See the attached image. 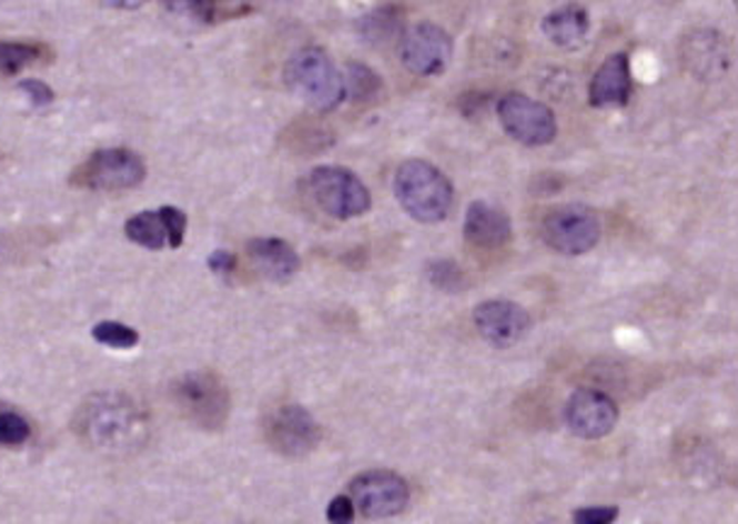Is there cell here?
Returning a JSON list of instances; mask_svg holds the SVG:
<instances>
[{"mask_svg": "<svg viewBox=\"0 0 738 524\" xmlns=\"http://www.w3.org/2000/svg\"><path fill=\"white\" fill-rule=\"evenodd\" d=\"M73 427L88 447L112 454L137 452L149 437L146 415L122 393H95L75 411Z\"/></svg>", "mask_w": 738, "mask_h": 524, "instance_id": "cell-1", "label": "cell"}, {"mask_svg": "<svg viewBox=\"0 0 738 524\" xmlns=\"http://www.w3.org/2000/svg\"><path fill=\"white\" fill-rule=\"evenodd\" d=\"M394 194L401 209L421 221V224H437L443 221L455 200L449 178L433 163L413 159L401 163L394 175Z\"/></svg>", "mask_w": 738, "mask_h": 524, "instance_id": "cell-2", "label": "cell"}, {"mask_svg": "<svg viewBox=\"0 0 738 524\" xmlns=\"http://www.w3.org/2000/svg\"><path fill=\"white\" fill-rule=\"evenodd\" d=\"M284 83L304 104L316 112H331L345 100L343 75L326 51L319 47L300 49L284 66Z\"/></svg>", "mask_w": 738, "mask_h": 524, "instance_id": "cell-3", "label": "cell"}, {"mask_svg": "<svg viewBox=\"0 0 738 524\" xmlns=\"http://www.w3.org/2000/svg\"><path fill=\"white\" fill-rule=\"evenodd\" d=\"M173 401L190 423L202 430H222L231 399L222 379L212 372H190L173 384Z\"/></svg>", "mask_w": 738, "mask_h": 524, "instance_id": "cell-4", "label": "cell"}, {"mask_svg": "<svg viewBox=\"0 0 738 524\" xmlns=\"http://www.w3.org/2000/svg\"><path fill=\"white\" fill-rule=\"evenodd\" d=\"M311 200L333 219H355L370 212L372 196L355 173L338 165H321L309 175Z\"/></svg>", "mask_w": 738, "mask_h": 524, "instance_id": "cell-5", "label": "cell"}, {"mask_svg": "<svg viewBox=\"0 0 738 524\" xmlns=\"http://www.w3.org/2000/svg\"><path fill=\"white\" fill-rule=\"evenodd\" d=\"M144 178L146 165L139 153L129 149H102L73 170L71 185L98 192H122L141 185Z\"/></svg>", "mask_w": 738, "mask_h": 524, "instance_id": "cell-6", "label": "cell"}, {"mask_svg": "<svg viewBox=\"0 0 738 524\" xmlns=\"http://www.w3.org/2000/svg\"><path fill=\"white\" fill-rule=\"evenodd\" d=\"M600 219L583 204L556 206L542 221V239L562 255H586L600 241Z\"/></svg>", "mask_w": 738, "mask_h": 524, "instance_id": "cell-7", "label": "cell"}, {"mask_svg": "<svg viewBox=\"0 0 738 524\" xmlns=\"http://www.w3.org/2000/svg\"><path fill=\"white\" fill-rule=\"evenodd\" d=\"M408 483L394 471H367L350 483V501L365 520L396 517L408 505Z\"/></svg>", "mask_w": 738, "mask_h": 524, "instance_id": "cell-8", "label": "cell"}, {"mask_svg": "<svg viewBox=\"0 0 738 524\" xmlns=\"http://www.w3.org/2000/svg\"><path fill=\"white\" fill-rule=\"evenodd\" d=\"M498 120L505 134L523 147H547L559 131L552 108L523 93H510L498 102Z\"/></svg>", "mask_w": 738, "mask_h": 524, "instance_id": "cell-9", "label": "cell"}, {"mask_svg": "<svg viewBox=\"0 0 738 524\" xmlns=\"http://www.w3.org/2000/svg\"><path fill=\"white\" fill-rule=\"evenodd\" d=\"M265 440L277 454L302 458L319 447L321 427L302 405L284 403L265 417Z\"/></svg>", "mask_w": 738, "mask_h": 524, "instance_id": "cell-10", "label": "cell"}, {"mask_svg": "<svg viewBox=\"0 0 738 524\" xmlns=\"http://www.w3.org/2000/svg\"><path fill=\"white\" fill-rule=\"evenodd\" d=\"M452 59L449 34L433 22H421L401 39V61L416 75H439Z\"/></svg>", "mask_w": 738, "mask_h": 524, "instance_id": "cell-11", "label": "cell"}, {"mask_svg": "<svg viewBox=\"0 0 738 524\" xmlns=\"http://www.w3.org/2000/svg\"><path fill=\"white\" fill-rule=\"evenodd\" d=\"M566 427L580 440H603L617 425L619 411L615 401L603 391L578 389L572 393L564 409Z\"/></svg>", "mask_w": 738, "mask_h": 524, "instance_id": "cell-12", "label": "cell"}, {"mask_svg": "<svg viewBox=\"0 0 738 524\" xmlns=\"http://www.w3.org/2000/svg\"><path fill=\"white\" fill-rule=\"evenodd\" d=\"M474 325L488 345L508 350L527 335L533 319H529V313L523 306L513 304V301L494 299L484 301V304L474 309Z\"/></svg>", "mask_w": 738, "mask_h": 524, "instance_id": "cell-13", "label": "cell"}, {"mask_svg": "<svg viewBox=\"0 0 738 524\" xmlns=\"http://www.w3.org/2000/svg\"><path fill=\"white\" fill-rule=\"evenodd\" d=\"M464 239L478 251H496L513 239L510 216L494 204L474 202L464 214Z\"/></svg>", "mask_w": 738, "mask_h": 524, "instance_id": "cell-14", "label": "cell"}, {"mask_svg": "<svg viewBox=\"0 0 738 524\" xmlns=\"http://www.w3.org/2000/svg\"><path fill=\"white\" fill-rule=\"evenodd\" d=\"M631 95V71L627 54H613L595 71L588 100L593 108H625Z\"/></svg>", "mask_w": 738, "mask_h": 524, "instance_id": "cell-15", "label": "cell"}, {"mask_svg": "<svg viewBox=\"0 0 738 524\" xmlns=\"http://www.w3.org/2000/svg\"><path fill=\"white\" fill-rule=\"evenodd\" d=\"M683 59L688 69L705 81L719 78L729 69V49L724 44V37L711 30H697L685 39Z\"/></svg>", "mask_w": 738, "mask_h": 524, "instance_id": "cell-16", "label": "cell"}, {"mask_svg": "<svg viewBox=\"0 0 738 524\" xmlns=\"http://www.w3.org/2000/svg\"><path fill=\"white\" fill-rule=\"evenodd\" d=\"M253 268L272 282H287L300 272V255L282 239H253L249 243Z\"/></svg>", "mask_w": 738, "mask_h": 524, "instance_id": "cell-17", "label": "cell"}, {"mask_svg": "<svg viewBox=\"0 0 738 524\" xmlns=\"http://www.w3.org/2000/svg\"><path fill=\"white\" fill-rule=\"evenodd\" d=\"M590 28L588 12L580 6H564L549 12L547 18L542 20V32L547 34L552 44L562 47V49H576L583 39H586Z\"/></svg>", "mask_w": 738, "mask_h": 524, "instance_id": "cell-18", "label": "cell"}, {"mask_svg": "<svg viewBox=\"0 0 738 524\" xmlns=\"http://www.w3.org/2000/svg\"><path fill=\"white\" fill-rule=\"evenodd\" d=\"M51 51L44 44L32 42H0V73L16 75L32 63L49 61Z\"/></svg>", "mask_w": 738, "mask_h": 524, "instance_id": "cell-19", "label": "cell"}, {"mask_svg": "<svg viewBox=\"0 0 738 524\" xmlns=\"http://www.w3.org/2000/svg\"><path fill=\"white\" fill-rule=\"evenodd\" d=\"M124 233L129 241L144 245L149 251H161V248L168 243L165 226L159 212H141L132 216L127 221Z\"/></svg>", "mask_w": 738, "mask_h": 524, "instance_id": "cell-20", "label": "cell"}, {"mask_svg": "<svg viewBox=\"0 0 738 524\" xmlns=\"http://www.w3.org/2000/svg\"><path fill=\"white\" fill-rule=\"evenodd\" d=\"M343 85H345V95H350L355 102H367L377 98L382 81L377 73L367 69V66L350 63L343 78Z\"/></svg>", "mask_w": 738, "mask_h": 524, "instance_id": "cell-21", "label": "cell"}, {"mask_svg": "<svg viewBox=\"0 0 738 524\" xmlns=\"http://www.w3.org/2000/svg\"><path fill=\"white\" fill-rule=\"evenodd\" d=\"M425 274L433 286H437V290H443L447 294H459L466 290V286H469L462 268L455 260H431L425 268Z\"/></svg>", "mask_w": 738, "mask_h": 524, "instance_id": "cell-22", "label": "cell"}, {"mask_svg": "<svg viewBox=\"0 0 738 524\" xmlns=\"http://www.w3.org/2000/svg\"><path fill=\"white\" fill-rule=\"evenodd\" d=\"M93 337L98 340L100 345H108L114 350H129L139 345V333L134 328L122 325V323H114V321H102L93 328Z\"/></svg>", "mask_w": 738, "mask_h": 524, "instance_id": "cell-23", "label": "cell"}, {"mask_svg": "<svg viewBox=\"0 0 738 524\" xmlns=\"http://www.w3.org/2000/svg\"><path fill=\"white\" fill-rule=\"evenodd\" d=\"M32 437V427L16 411H0V444L3 447H20Z\"/></svg>", "mask_w": 738, "mask_h": 524, "instance_id": "cell-24", "label": "cell"}, {"mask_svg": "<svg viewBox=\"0 0 738 524\" xmlns=\"http://www.w3.org/2000/svg\"><path fill=\"white\" fill-rule=\"evenodd\" d=\"M165 8L190 22L206 24L214 20V6L210 0H165Z\"/></svg>", "mask_w": 738, "mask_h": 524, "instance_id": "cell-25", "label": "cell"}, {"mask_svg": "<svg viewBox=\"0 0 738 524\" xmlns=\"http://www.w3.org/2000/svg\"><path fill=\"white\" fill-rule=\"evenodd\" d=\"M161 221L165 226V235H168V245L171 248H180L185 241V231H188V216L185 212H180L175 206H163L159 209Z\"/></svg>", "mask_w": 738, "mask_h": 524, "instance_id": "cell-26", "label": "cell"}, {"mask_svg": "<svg viewBox=\"0 0 738 524\" xmlns=\"http://www.w3.org/2000/svg\"><path fill=\"white\" fill-rule=\"evenodd\" d=\"M619 515L617 507H580L574 513L576 524H607Z\"/></svg>", "mask_w": 738, "mask_h": 524, "instance_id": "cell-27", "label": "cell"}, {"mask_svg": "<svg viewBox=\"0 0 738 524\" xmlns=\"http://www.w3.org/2000/svg\"><path fill=\"white\" fill-rule=\"evenodd\" d=\"M24 95H28V100L34 104V108H47V104H51V100H54V90H51L47 83L42 81H22L18 85Z\"/></svg>", "mask_w": 738, "mask_h": 524, "instance_id": "cell-28", "label": "cell"}, {"mask_svg": "<svg viewBox=\"0 0 738 524\" xmlns=\"http://www.w3.org/2000/svg\"><path fill=\"white\" fill-rule=\"evenodd\" d=\"M326 517H328V522H333V524H347V522H353V517H355V505H353V501H350V495H338V497H333V501L328 503Z\"/></svg>", "mask_w": 738, "mask_h": 524, "instance_id": "cell-29", "label": "cell"}, {"mask_svg": "<svg viewBox=\"0 0 738 524\" xmlns=\"http://www.w3.org/2000/svg\"><path fill=\"white\" fill-rule=\"evenodd\" d=\"M236 255L229 251H214L210 258H206V268H210L219 278H231L236 272Z\"/></svg>", "mask_w": 738, "mask_h": 524, "instance_id": "cell-30", "label": "cell"}, {"mask_svg": "<svg viewBox=\"0 0 738 524\" xmlns=\"http://www.w3.org/2000/svg\"><path fill=\"white\" fill-rule=\"evenodd\" d=\"M102 3L110 8H120V10H137L141 6H146L149 0H102Z\"/></svg>", "mask_w": 738, "mask_h": 524, "instance_id": "cell-31", "label": "cell"}]
</instances>
